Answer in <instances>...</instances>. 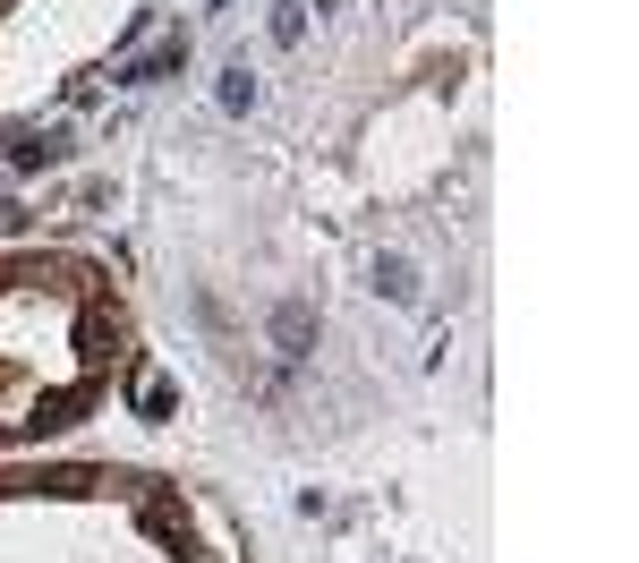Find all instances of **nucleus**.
Listing matches in <instances>:
<instances>
[{
    "label": "nucleus",
    "mask_w": 639,
    "mask_h": 563,
    "mask_svg": "<svg viewBox=\"0 0 639 563\" xmlns=\"http://www.w3.org/2000/svg\"><path fill=\"white\" fill-rule=\"evenodd\" d=\"M60 154H69V137H60V128H17V137H9V162H17V171L60 162Z\"/></svg>",
    "instance_id": "1"
},
{
    "label": "nucleus",
    "mask_w": 639,
    "mask_h": 563,
    "mask_svg": "<svg viewBox=\"0 0 639 563\" xmlns=\"http://www.w3.org/2000/svg\"><path fill=\"white\" fill-rule=\"evenodd\" d=\"M376 291H384L393 307H409L418 299V265H409V256H376Z\"/></svg>",
    "instance_id": "2"
},
{
    "label": "nucleus",
    "mask_w": 639,
    "mask_h": 563,
    "mask_svg": "<svg viewBox=\"0 0 639 563\" xmlns=\"http://www.w3.org/2000/svg\"><path fill=\"white\" fill-rule=\"evenodd\" d=\"M307 35V9L298 0H273V44H298Z\"/></svg>",
    "instance_id": "3"
},
{
    "label": "nucleus",
    "mask_w": 639,
    "mask_h": 563,
    "mask_svg": "<svg viewBox=\"0 0 639 563\" xmlns=\"http://www.w3.org/2000/svg\"><path fill=\"white\" fill-rule=\"evenodd\" d=\"M273 333H282V351H307V307H282V316H273Z\"/></svg>",
    "instance_id": "4"
},
{
    "label": "nucleus",
    "mask_w": 639,
    "mask_h": 563,
    "mask_svg": "<svg viewBox=\"0 0 639 563\" xmlns=\"http://www.w3.org/2000/svg\"><path fill=\"white\" fill-rule=\"evenodd\" d=\"M247 102H256V77H247V69H231V77H222V111H247Z\"/></svg>",
    "instance_id": "5"
}]
</instances>
